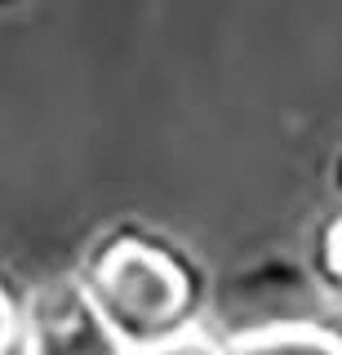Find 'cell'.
<instances>
[{
  "mask_svg": "<svg viewBox=\"0 0 342 355\" xmlns=\"http://www.w3.org/2000/svg\"><path fill=\"white\" fill-rule=\"evenodd\" d=\"M89 306L107 333L120 342V351H147L156 342H169V329L178 324L187 306V284L173 271L169 258L142 244H120L94 271Z\"/></svg>",
  "mask_w": 342,
  "mask_h": 355,
  "instance_id": "cell-1",
  "label": "cell"
},
{
  "mask_svg": "<svg viewBox=\"0 0 342 355\" xmlns=\"http://www.w3.org/2000/svg\"><path fill=\"white\" fill-rule=\"evenodd\" d=\"M27 355H125L85 293H58L40 306Z\"/></svg>",
  "mask_w": 342,
  "mask_h": 355,
  "instance_id": "cell-2",
  "label": "cell"
},
{
  "mask_svg": "<svg viewBox=\"0 0 342 355\" xmlns=\"http://www.w3.org/2000/svg\"><path fill=\"white\" fill-rule=\"evenodd\" d=\"M240 355H342V347L320 333H271V338L249 342Z\"/></svg>",
  "mask_w": 342,
  "mask_h": 355,
  "instance_id": "cell-3",
  "label": "cell"
},
{
  "mask_svg": "<svg viewBox=\"0 0 342 355\" xmlns=\"http://www.w3.org/2000/svg\"><path fill=\"white\" fill-rule=\"evenodd\" d=\"M129 355H218V351L205 347V342H191V338H169V342H156V347L129 351Z\"/></svg>",
  "mask_w": 342,
  "mask_h": 355,
  "instance_id": "cell-4",
  "label": "cell"
},
{
  "mask_svg": "<svg viewBox=\"0 0 342 355\" xmlns=\"http://www.w3.org/2000/svg\"><path fill=\"white\" fill-rule=\"evenodd\" d=\"M18 347V315H14V302L5 297V288H0V355H14Z\"/></svg>",
  "mask_w": 342,
  "mask_h": 355,
  "instance_id": "cell-5",
  "label": "cell"
}]
</instances>
